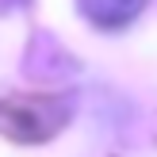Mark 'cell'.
Here are the masks:
<instances>
[{
	"label": "cell",
	"mask_w": 157,
	"mask_h": 157,
	"mask_svg": "<svg viewBox=\"0 0 157 157\" xmlns=\"http://www.w3.org/2000/svg\"><path fill=\"white\" fill-rule=\"evenodd\" d=\"M84 12V19L92 27H104V31H119L127 27L130 19H138L146 8V0H77Z\"/></svg>",
	"instance_id": "1"
}]
</instances>
